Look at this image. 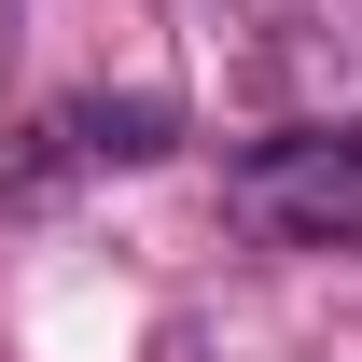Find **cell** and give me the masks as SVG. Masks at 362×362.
Instances as JSON below:
<instances>
[{
	"label": "cell",
	"mask_w": 362,
	"mask_h": 362,
	"mask_svg": "<svg viewBox=\"0 0 362 362\" xmlns=\"http://www.w3.org/2000/svg\"><path fill=\"white\" fill-rule=\"evenodd\" d=\"M223 209L265 251H362V139L334 126H279L223 168Z\"/></svg>",
	"instance_id": "7a4b0ae2"
},
{
	"label": "cell",
	"mask_w": 362,
	"mask_h": 362,
	"mask_svg": "<svg viewBox=\"0 0 362 362\" xmlns=\"http://www.w3.org/2000/svg\"><path fill=\"white\" fill-rule=\"evenodd\" d=\"M168 126H181V112H168V98H126V112H56V153H28V181H42V168H84V153H112V168H139V153H168Z\"/></svg>",
	"instance_id": "3957f363"
},
{
	"label": "cell",
	"mask_w": 362,
	"mask_h": 362,
	"mask_svg": "<svg viewBox=\"0 0 362 362\" xmlns=\"http://www.w3.org/2000/svg\"><path fill=\"white\" fill-rule=\"evenodd\" d=\"M223 14H237V70L279 126L362 139V0H223Z\"/></svg>",
	"instance_id": "6da1fadb"
}]
</instances>
